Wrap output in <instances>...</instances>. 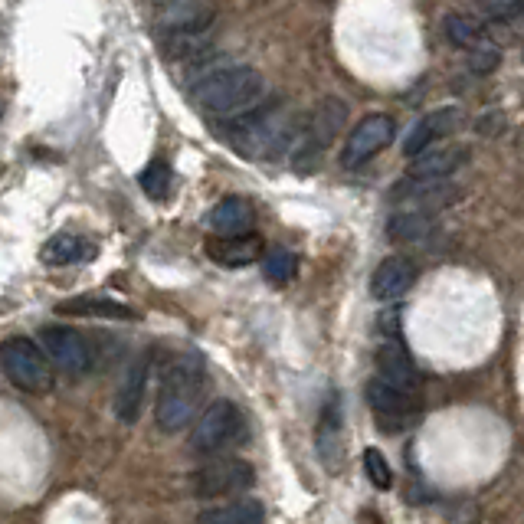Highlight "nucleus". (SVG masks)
I'll use <instances>...</instances> for the list:
<instances>
[{
	"label": "nucleus",
	"instance_id": "f257e3e1",
	"mask_svg": "<svg viewBox=\"0 0 524 524\" xmlns=\"http://www.w3.org/2000/svg\"><path fill=\"white\" fill-rule=\"evenodd\" d=\"M220 135L230 141V145L246 154L253 161H272L282 158L285 151L295 148V141L302 138V131L292 135V122L279 105H256L243 115L226 118L220 125Z\"/></svg>",
	"mask_w": 524,
	"mask_h": 524
},
{
	"label": "nucleus",
	"instance_id": "f03ea898",
	"mask_svg": "<svg viewBox=\"0 0 524 524\" xmlns=\"http://www.w3.org/2000/svg\"><path fill=\"white\" fill-rule=\"evenodd\" d=\"M200 400H204V367L194 354H181L164 367L154 423L161 433H181L197 420Z\"/></svg>",
	"mask_w": 524,
	"mask_h": 524
},
{
	"label": "nucleus",
	"instance_id": "7ed1b4c3",
	"mask_svg": "<svg viewBox=\"0 0 524 524\" xmlns=\"http://www.w3.org/2000/svg\"><path fill=\"white\" fill-rule=\"evenodd\" d=\"M266 92H269V82L253 66L217 69V73L204 76L190 89L200 109L217 118H233L256 109V105H262V99H266Z\"/></svg>",
	"mask_w": 524,
	"mask_h": 524
},
{
	"label": "nucleus",
	"instance_id": "20e7f679",
	"mask_svg": "<svg viewBox=\"0 0 524 524\" xmlns=\"http://www.w3.org/2000/svg\"><path fill=\"white\" fill-rule=\"evenodd\" d=\"M53 367L56 364L50 361V354L43 351V344H37L27 335H14L0 341V371L23 393H33V397L53 393L56 387Z\"/></svg>",
	"mask_w": 524,
	"mask_h": 524
},
{
	"label": "nucleus",
	"instance_id": "39448f33",
	"mask_svg": "<svg viewBox=\"0 0 524 524\" xmlns=\"http://www.w3.org/2000/svg\"><path fill=\"white\" fill-rule=\"evenodd\" d=\"M246 436L243 410L233 400H213L190 426V449L197 456H217V452L236 446Z\"/></svg>",
	"mask_w": 524,
	"mask_h": 524
},
{
	"label": "nucleus",
	"instance_id": "423d86ee",
	"mask_svg": "<svg viewBox=\"0 0 524 524\" xmlns=\"http://www.w3.org/2000/svg\"><path fill=\"white\" fill-rule=\"evenodd\" d=\"M256 482V469L246 459H213L207 466H200L190 475V492L197 498H226V495H240L243 488Z\"/></svg>",
	"mask_w": 524,
	"mask_h": 524
},
{
	"label": "nucleus",
	"instance_id": "0eeeda50",
	"mask_svg": "<svg viewBox=\"0 0 524 524\" xmlns=\"http://www.w3.org/2000/svg\"><path fill=\"white\" fill-rule=\"evenodd\" d=\"M393 135H397V122L384 112H374V115H364L348 131V141H344V151H341V164L344 168H357V164L371 161L374 154H380L384 148H390Z\"/></svg>",
	"mask_w": 524,
	"mask_h": 524
},
{
	"label": "nucleus",
	"instance_id": "6e6552de",
	"mask_svg": "<svg viewBox=\"0 0 524 524\" xmlns=\"http://www.w3.org/2000/svg\"><path fill=\"white\" fill-rule=\"evenodd\" d=\"M43 351L50 354V361L56 364V371H66L73 377L89 374L92 367V348L86 344V335L79 328L69 325H46L40 331Z\"/></svg>",
	"mask_w": 524,
	"mask_h": 524
},
{
	"label": "nucleus",
	"instance_id": "1a4fd4ad",
	"mask_svg": "<svg viewBox=\"0 0 524 524\" xmlns=\"http://www.w3.org/2000/svg\"><path fill=\"white\" fill-rule=\"evenodd\" d=\"M341 128H344V105L338 99H325L318 105V112L302 125V138L299 145H295V154H299L302 161L315 158L318 151H325L331 145V138L341 135Z\"/></svg>",
	"mask_w": 524,
	"mask_h": 524
},
{
	"label": "nucleus",
	"instance_id": "9d476101",
	"mask_svg": "<svg viewBox=\"0 0 524 524\" xmlns=\"http://www.w3.org/2000/svg\"><path fill=\"white\" fill-rule=\"evenodd\" d=\"M204 253L217 262L223 269H243V266H253V262L262 259L266 253V243L256 230L249 233H217L213 240H207Z\"/></svg>",
	"mask_w": 524,
	"mask_h": 524
},
{
	"label": "nucleus",
	"instance_id": "9b49d317",
	"mask_svg": "<svg viewBox=\"0 0 524 524\" xmlns=\"http://www.w3.org/2000/svg\"><path fill=\"white\" fill-rule=\"evenodd\" d=\"M416 282V266L407 256H387L371 276V295L377 302H397L403 299Z\"/></svg>",
	"mask_w": 524,
	"mask_h": 524
},
{
	"label": "nucleus",
	"instance_id": "f8f14e48",
	"mask_svg": "<svg viewBox=\"0 0 524 524\" xmlns=\"http://www.w3.org/2000/svg\"><path fill=\"white\" fill-rule=\"evenodd\" d=\"M148 377H151V354H141L138 361H131V367L122 377V387H118V393H115V416L128 426L135 423L138 413H141Z\"/></svg>",
	"mask_w": 524,
	"mask_h": 524
},
{
	"label": "nucleus",
	"instance_id": "ddd939ff",
	"mask_svg": "<svg viewBox=\"0 0 524 524\" xmlns=\"http://www.w3.org/2000/svg\"><path fill=\"white\" fill-rule=\"evenodd\" d=\"M456 125H459V112L456 109H436L430 115H423L420 122L407 131V138H403V154H407V158H416L420 151L433 148L439 138L452 135Z\"/></svg>",
	"mask_w": 524,
	"mask_h": 524
},
{
	"label": "nucleus",
	"instance_id": "4468645a",
	"mask_svg": "<svg viewBox=\"0 0 524 524\" xmlns=\"http://www.w3.org/2000/svg\"><path fill=\"white\" fill-rule=\"evenodd\" d=\"M367 403H371V410L380 413L384 420H393V416H413L416 413V390H403L397 384H390L387 377H371L367 380Z\"/></svg>",
	"mask_w": 524,
	"mask_h": 524
},
{
	"label": "nucleus",
	"instance_id": "2eb2a0df",
	"mask_svg": "<svg viewBox=\"0 0 524 524\" xmlns=\"http://www.w3.org/2000/svg\"><path fill=\"white\" fill-rule=\"evenodd\" d=\"M374 361H377V374L387 377L390 384H397L403 390L420 387V371H416L410 351L403 348L400 341H384V344H380Z\"/></svg>",
	"mask_w": 524,
	"mask_h": 524
},
{
	"label": "nucleus",
	"instance_id": "dca6fc26",
	"mask_svg": "<svg viewBox=\"0 0 524 524\" xmlns=\"http://www.w3.org/2000/svg\"><path fill=\"white\" fill-rule=\"evenodd\" d=\"M469 145H446V148H426L416 158H410V177H449L469 161Z\"/></svg>",
	"mask_w": 524,
	"mask_h": 524
},
{
	"label": "nucleus",
	"instance_id": "f3484780",
	"mask_svg": "<svg viewBox=\"0 0 524 524\" xmlns=\"http://www.w3.org/2000/svg\"><path fill=\"white\" fill-rule=\"evenodd\" d=\"M318 459L328 472H341V403L338 397L328 400V407L318 416Z\"/></svg>",
	"mask_w": 524,
	"mask_h": 524
},
{
	"label": "nucleus",
	"instance_id": "a211bd4d",
	"mask_svg": "<svg viewBox=\"0 0 524 524\" xmlns=\"http://www.w3.org/2000/svg\"><path fill=\"white\" fill-rule=\"evenodd\" d=\"M95 256V246L86 240V236H79V233H53L50 240L43 243L40 249V259H43V266H73V262H86Z\"/></svg>",
	"mask_w": 524,
	"mask_h": 524
},
{
	"label": "nucleus",
	"instance_id": "6ab92c4d",
	"mask_svg": "<svg viewBox=\"0 0 524 524\" xmlns=\"http://www.w3.org/2000/svg\"><path fill=\"white\" fill-rule=\"evenodd\" d=\"M207 226L213 233H249L256 226L253 204L243 197H223L217 207L207 213Z\"/></svg>",
	"mask_w": 524,
	"mask_h": 524
},
{
	"label": "nucleus",
	"instance_id": "aec40b11",
	"mask_svg": "<svg viewBox=\"0 0 524 524\" xmlns=\"http://www.w3.org/2000/svg\"><path fill=\"white\" fill-rule=\"evenodd\" d=\"M56 315H82V318H115V321H135L138 312L115 299H102V295H82V299L56 302Z\"/></svg>",
	"mask_w": 524,
	"mask_h": 524
},
{
	"label": "nucleus",
	"instance_id": "412c9836",
	"mask_svg": "<svg viewBox=\"0 0 524 524\" xmlns=\"http://www.w3.org/2000/svg\"><path fill=\"white\" fill-rule=\"evenodd\" d=\"M200 521L204 524H259V521H266V505L256 502V498H240V502L200 511Z\"/></svg>",
	"mask_w": 524,
	"mask_h": 524
},
{
	"label": "nucleus",
	"instance_id": "4be33fe9",
	"mask_svg": "<svg viewBox=\"0 0 524 524\" xmlns=\"http://www.w3.org/2000/svg\"><path fill=\"white\" fill-rule=\"evenodd\" d=\"M443 33L452 46H459V50H475V46H482L488 40L482 23L475 17H466V14H449L443 20Z\"/></svg>",
	"mask_w": 524,
	"mask_h": 524
},
{
	"label": "nucleus",
	"instance_id": "5701e85b",
	"mask_svg": "<svg viewBox=\"0 0 524 524\" xmlns=\"http://www.w3.org/2000/svg\"><path fill=\"white\" fill-rule=\"evenodd\" d=\"M433 220L426 217L423 210H413V213H393V220L387 223V233L393 240H426V233H430Z\"/></svg>",
	"mask_w": 524,
	"mask_h": 524
},
{
	"label": "nucleus",
	"instance_id": "b1692460",
	"mask_svg": "<svg viewBox=\"0 0 524 524\" xmlns=\"http://www.w3.org/2000/svg\"><path fill=\"white\" fill-rule=\"evenodd\" d=\"M295 269H299V262L289 253V249H269V253H262V276H266L272 285H289L295 279Z\"/></svg>",
	"mask_w": 524,
	"mask_h": 524
},
{
	"label": "nucleus",
	"instance_id": "393cba45",
	"mask_svg": "<svg viewBox=\"0 0 524 524\" xmlns=\"http://www.w3.org/2000/svg\"><path fill=\"white\" fill-rule=\"evenodd\" d=\"M138 184H141V190L151 197V200H164L171 194V184H174V174H171V164L168 161H151L145 171H141V177H138Z\"/></svg>",
	"mask_w": 524,
	"mask_h": 524
},
{
	"label": "nucleus",
	"instance_id": "a878e982",
	"mask_svg": "<svg viewBox=\"0 0 524 524\" xmlns=\"http://www.w3.org/2000/svg\"><path fill=\"white\" fill-rule=\"evenodd\" d=\"M364 472H367V479L374 482V488H380V492H387V488L393 485V469H390V462H387L384 452L374 449V446L364 449Z\"/></svg>",
	"mask_w": 524,
	"mask_h": 524
},
{
	"label": "nucleus",
	"instance_id": "bb28decb",
	"mask_svg": "<svg viewBox=\"0 0 524 524\" xmlns=\"http://www.w3.org/2000/svg\"><path fill=\"white\" fill-rule=\"evenodd\" d=\"M498 63H502V53L495 50V46H475V50H469V69L472 73H479V76H488V73H495Z\"/></svg>",
	"mask_w": 524,
	"mask_h": 524
},
{
	"label": "nucleus",
	"instance_id": "cd10ccee",
	"mask_svg": "<svg viewBox=\"0 0 524 524\" xmlns=\"http://www.w3.org/2000/svg\"><path fill=\"white\" fill-rule=\"evenodd\" d=\"M479 7L492 20H515L524 14V0H479Z\"/></svg>",
	"mask_w": 524,
	"mask_h": 524
},
{
	"label": "nucleus",
	"instance_id": "c85d7f7f",
	"mask_svg": "<svg viewBox=\"0 0 524 524\" xmlns=\"http://www.w3.org/2000/svg\"><path fill=\"white\" fill-rule=\"evenodd\" d=\"M0 118H4V99H0Z\"/></svg>",
	"mask_w": 524,
	"mask_h": 524
}]
</instances>
